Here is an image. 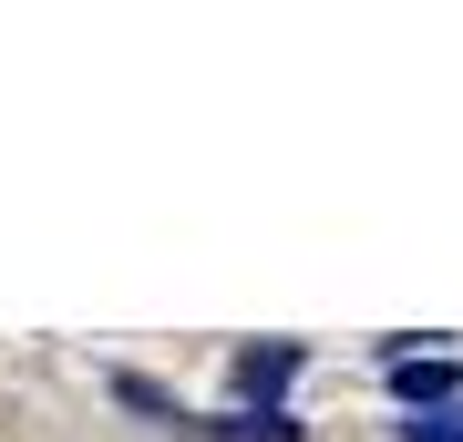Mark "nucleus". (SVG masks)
<instances>
[{
  "mask_svg": "<svg viewBox=\"0 0 463 442\" xmlns=\"http://www.w3.org/2000/svg\"><path fill=\"white\" fill-rule=\"evenodd\" d=\"M392 401H412V411L463 401V361H453V350H402V361H392Z\"/></svg>",
  "mask_w": 463,
  "mask_h": 442,
  "instance_id": "obj_1",
  "label": "nucleus"
},
{
  "mask_svg": "<svg viewBox=\"0 0 463 442\" xmlns=\"http://www.w3.org/2000/svg\"><path fill=\"white\" fill-rule=\"evenodd\" d=\"M227 381H237V391H248V401H268V391H288V381H298V340H279V350H237V361H227Z\"/></svg>",
  "mask_w": 463,
  "mask_h": 442,
  "instance_id": "obj_2",
  "label": "nucleus"
},
{
  "mask_svg": "<svg viewBox=\"0 0 463 442\" xmlns=\"http://www.w3.org/2000/svg\"><path fill=\"white\" fill-rule=\"evenodd\" d=\"M206 432H227V442H298L288 411H227V422H206Z\"/></svg>",
  "mask_w": 463,
  "mask_h": 442,
  "instance_id": "obj_3",
  "label": "nucleus"
},
{
  "mask_svg": "<svg viewBox=\"0 0 463 442\" xmlns=\"http://www.w3.org/2000/svg\"><path fill=\"white\" fill-rule=\"evenodd\" d=\"M402 442H463V422H402Z\"/></svg>",
  "mask_w": 463,
  "mask_h": 442,
  "instance_id": "obj_4",
  "label": "nucleus"
}]
</instances>
